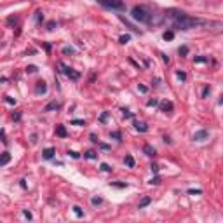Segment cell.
Masks as SVG:
<instances>
[{
	"label": "cell",
	"instance_id": "cell-16",
	"mask_svg": "<svg viewBox=\"0 0 223 223\" xmlns=\"http://www.w3.org/2000/svg\"><path fill=\"white\" fill-rule=\"evenodd\" d=\"M9 160H11V155H9L7 152H4V153H2V162H0V166H6Z\"/></svg>",
	"mask_w": 223,
	"mask_h": 223
},
{
	"label": "cell",
	"instance_id": "cell-8",
	"mask_svg": "<svg viewBox=\"0 0 223 223\" xmlns=\"http://www.w3.org/2000/svg\"><path fill=\"white\" fill-rule=\"evenodd\" d=\"M143 152L147 153L148 157H153V155L157 153V152H155V148H153L152 145H145V147H143Z\"/></svg>",
	"mask_w": 223,
	"mask_h": 223
},
{
	"label": "cell",
	"instance_id": "cell-2",
	"mask_svg": "<svg viewBox=\"0 0 223 223\" xmlns=\"http://www.w3.org/2000/svg\"><path fill=\"white\" fill-rule=\"evenodd\" d=\"M131 16L134 17L136 21H141V23H147L148 21V14L147 12V9L145 7H140V6H136V7H133V11H131Z\"/></svg>",
	"mask_w": 223,
	"mask_h": 223
},
{
	"label": "cell",
	"instance_id": "cell-3",
	"mask_svg": "<svg viewBox=\"0 0 223 223\" xmlns=\"http://www.w3.org/2000/svg\"><path fill=\"white\" fill-rule=\"evenodd\" d=\"M99 6L106 7V9H115V11H120L124 9V2L122 0H96Z\"/></svg>",
	"mask_w": 223,
	"mask_h": 223
},
{
	"label": "cell",
	"instance_id": "cell-6",
	"mask_svg": "<svg viewBox=\"0 0 223 223\" xmlns=\"http://www.w3.org/2000/svg\"><path fill=\"white\" fill-rule=\"evenodd\" d=\"M207 136H209V133H207L206 129H202V131H197L195 134H194V140H195V141H204Z\"/></svg>",
	"mask_w": 223,
	"mask_h": 223
},
{
	"label": "cell",
	"instance_id": "cell-19",
	"mask_svg": "<svg viewBox=\"0 0 223 223\" xmlns=\"http://www.w3.org/2000/svg\"><path fill=\"white\" fill-rule=\"evenodd\" d=\"M162 37H164V40H173V38H174V33L173 32H166Z\"/></svg>",
	"mask_w": 223,
	"mask_h": 223
},
{
	"label": "cell",
	"instance_id": "cell-24",
	"mask_svg": "<svg viewBox=\"0 0 223 223\" xmlns=\"http://www.w3.org/2000/svg\"><path fill=\"white\" fill-rule=\"evenodd\" d=\"M63 54H73V47H65L63 49Z\"/></svg>",
	"mask_w": 223,
	"mask_h": 223
},
{
	"label": "cell",
	"instance_id": "cell-43",
	"mask_svg": "<svg viewBox=\"0 0 223 223\" xmlns=\"http://www.w3.org/2000/svg\"><path fill=\"white\" fill-rule=\"evenodd\" d=\"M138 89H140V93H147V87L145 86H138Z\"/></svg>",
	"mask_w": 223,
	"mask_h": 223
},
{
	"label": "cell",
	"instance_id": "cell-7",
	"mask_svg": "<svg viewBox=\"0 0 223 223\" xmlns=\"http://www.w3.org/2000/svg\"><path fill=\"white\" fill-rule=\"evenodd\" d=\"M160 110H162L164 113H171L173 112V103L171 101H162L160 103Z\"/></svg>",
	"mask_w": 223,
	"mask_h": 223
},
{
	"label": "cell",
	"instance_id": "cell-33",
	"mask_svg": "<svg viewBox=\"0 0 223 223\" xmlns=\"http://www.w3.org/2000/svg\"><path fill=\"white\" fill-rule=\"evenodd\" d=\"M108 119V113H106V112H105V113H101V117H99V120H101V122H105V120Z\"/></svg>",
	"mask_w": 223,
	"mask_h": 223
},
{
	"label": "cell",
	"instance_id": "cell-5",
	"mask_svg": "<svg viewBox=\"0 0 223 223\" xmlns=\"http://www.w3.org/2000/svg\"><path fill=\"white\" fill-rule=\"evenodd\" d=\"M162 19H164V16L162 14H150V16H148V25H153V26H155V25H160V23H162Z\"/></svg>",
	"mask_w": 223,
	"mask_h": 223
},
{
	"label": "cell",
	"instance_id": "cell-1",
	"mask_svg": "<svg viewBox=\"0 0 223 223\" xmlns=\"http://www.w3.org/2000/svg\"><path fill=\"white\" fill-rule=\"evenodd\" d=\"M167 16L173 19V26L178 30H190L195 26H202V25H209L204 19H197V17H190L186 16L183 11H176V9H169Z\"/></svg>",
	"mask_w": 223,
	"mask_h": 223
},
{
	"label": "cell",
	"instance_id": "cell-38",
	"mask_svg": "<svg viewBox=\"0 0 223 223\" xmlns=\"http://www.w3.org/2000/svg\"><path fill=\"white\" fill-rule=\"evenodd\" d=\"M195 61H197V63H206L207 58H195Z\"/></svg>",
	"mask_w": 223,
	"mask_h": 223
},
{
	"label": "cell",
	"instance_id": "cell-45",
	"mask_svg": "<svg viewBox=\"0 0 223 223\" xmlns=\"http://www.w3.org/2000/svg\"><path fill=\"white\" fill-rule=\"evenodd\" d=\"M220 103H221V105H223V96H221V99H220Z\"/></svg>",
	"mask_w": 223,
	"mask_h": 223
},
{
	"label": "cell",
	"instance_id": "cell-23",
	"mask_svg": "<svg viewBox=\"0 0 223 223\" xmlns=\"http://www.w3.org/2000/svg\"><path fill=\"white\" fill-rule=\"evenodd\" d=\"M148 106H157V105H159V101H157V99H148Z\"/></svg>",
	"mask_w": 223,
	"mask_h": 223
},
{
	"label": "cell",
	"instance_id": "cell-35",
	"mask_svg": "<svg viewBox=\"0 0 223 223\" xmlns=\"http://www.w3.org/2000/svg\"><path fill=\"white\" fill-rule=\"evenodd\" d=\"M26 70L30 71V73H33V71H37V66H33V65H32V66H28Z\"/></svg>",
	"mask_w": 223,
	"mask_h": 223
},
{
	"label": "cell",
	"instance_id": "cell-30",
	"mask_svg": "<svg viewBox=\"0 0 223 223\" xmlns=\"http://www.w3.org/2000/svg\"><path fill=\"white\" fill-rule=\"evenodd\" d=\"M188 194L190 195H199V194H202V190H188Z\"/></svg>",
	"mask_w": 223,
	"mask_h": 223
},
{
	"label": "cell",
	"instance_id": "cell-28",
	"mask_svg": "<svg viewBox=\"0 0 223 223\" xmlns=\"http://www.w3.org/2000/svg\"><path fill=\"white\" fill-rule=\"evenodd\" d=\"M101 169H103V171H106V173H108V171H112V167H110L108 164H101Z\"/></svg>",
	"mask_w": 223,
	"mask_h": 223
},
{
	"label": "cell",
	"instance_id": "cell-25",
	"mask_svg": "<svg viewBox=\"0 0 223 223\" xmlns=\"http://www.w3.org/2000/svg\"><path fill=\"white\" fill-rule=\"evenodd\" d=\"M94 204V206H98V204H101V197H93V201H91Z\"/></svg>",
	"mask_w": 223,
	"mask_h": 223
},
{
	"label": "cell",
	"instance_id": "cell-21",
	"mask_svg": "<svg viewBox=\"0 0 223 223\" xmlns=\"http://www.w3.org/2000/svg\"><path fill=\"white\" fill-rule=\"evenodd\" d=\"M129 40H131L129 35H122V37H120V44H127Z\"/></svg>",
	"mask_w": 223,
	"mask_h": 223
},
{
	"label": "cell",
	"instance_id": "cell-4",
	"mask_svg": "<svg viewBox=\"0 0 223 223\" xmlns=\"http://www.w3.org/2000/svg\"><path fill=\"white\" fill-rule=\"evenodd\" d=\"M58 68H61V71H63L68 79H71V80H79V79H80V73H79V71H73L71 68H68L63 61H58Z\"/></svg>",
	"mask_w": 223,
	"mask_h": 223
},
{
	"label": "cell",
	"instance_id": "cell-44",
	"mask_svg": "<svg viewBox=\"0 0 223 223\" xmlns=\"http://www.w3.org/2000/svg\"><path fill=\"white\" fill-rule=\"evenodd\" d=\"M91 141H94V143H98V138H96V134H91Z\"/></svg>",
	"mask_w": 223,
	"mask_h": 223
},
{
	"label": "cell",
	"instance_id": "cell-13",
	"mask_svg": "<svg viewBox=\"0 0 223 223\" xmlns=\"http://www.w3.org/2000/svg\"><path fill=\"white\" fill-rule=\"evenodd\" d=\"M150 202H152V199H150V197H143L141 201H140V204H138V207H140V209H143V207H147Z\"/></svg>",
	"mask_w": 223,
	"mask_h": 223
},
{
	"label": "cell",
	"instance_id": "cell-12",
	"mask_svg": "<svg viewBox=\"0 0 223 223\" xmlns=\"http://www.w3.org/2000/svg\"><path fill=\"white\" fill-rule=\"evenodd\" d=\"M56 134H58V136H61V138H66V136H68V133H66L65 125H58V127H56Z\"/></svg>",
	"mask_w": 223,
	"mask_h": 223
},
{
	"label": "cell",
	"instance_id": "cell-10",
	"mask_svg": "<svg viewBox=\"0 0 223 223\" xmlns=\"http://www.w3.org/2000/svg\"><path fill=\"white\" fill-rule=\"evenodd\" d=\"M35 91H37V94H44L45 91H47V86H45V82H38L37 87H35Z\"/></svg>",
	"mask_w": 223,
	"mask_h": 223
},
{
	"label": "cell",
	"instance_id": "cell-27",
	"mask_svg": "<svg viewBox=\"0 0 223 223\" xmlns=\"http://www.w3.org/2000/svg\"><path fill=\"white\" fill-rule=\"evenodd\" d=\"M6 101H7L9 105H16V99H12L11 96H6Z\"/></svg>",
	"mask_w": 223,
	"mask_h": 223
},
{
	"label": "cell",
	"instance_id": "cell-37",
	"mask_svg": "<svg viewBox=\"0 0 223 223\" xmlns=\"http://www.w3.org/2000/svg\"><path fill=\"white\" fill-rule=\"evenodd\" d=\"M150 169H152L153 173H157V171H159V166H157V164H152V166H150Z\"/></svg>",
	"mask_w": 223,
	"mask_h": 223
},
{
	"label": "cell",
	"instance_id": "cell-32",
	"mask_svg": "<svg viewBox=\"0 0 223 223\" xmlns=\"http://www.w3.org/2000/svg\"><path fill=\"white\" fill-rule=\"evenodd\" d=\"M12 119H14V120H19V119H21V113H19V112L12 113Z\"/></svg>",
	"mask_w": 223,
	"mask_h": 223
},
{
	"label": "cell",
	"instance_id": "cell-36",
	"mask_svg": "<svg viewBox=\"0 0 223 223\" xmlns=\"http://www.w3.org/2000/svg\"><path fill=\"white\" fill-rule=\"evenodd\" d=\"M110 136H112V138H115V140H120V133H112Z\"/></svg>",
	"mask_w": 223,
	"mask_h": 223
},
{
	"label": "cell",
	"instance_id": "cell-20",
	"mask_svg": "<svg viewBox=\"0 0 223 223\" xmlns=\"http://www.w3.org/2000/svg\"><path fill=\"white\" fill-rule=\"evenodd\" d=\"M159 183H160V176H155L150 180V185H159Z\"/></svg>",
	"mask_w": 223,
	"mask_h": 223
},
{
	"label": "cell",
	"instance_id": "cell-41",
	"mask_svg": "<svg viewBox=\"0 0 223 223\" xmlns=\"http://www.w3.org/2000/svg\"><path fill=\"white\" fill-rule=\"evenodd\" d=\"M42 19H44V16H42V12H37V21L40 23V21H42Z\"/></svg>",
	"mask_w": 223,
	"mask_h": 223
},
{
	"label": "cell",
	"instance_id": "cell-42",
	"mask_svg": "<svg viewBox=\"0 0 223 223\" xmlns=\"http://www.w3.org/2000/svg\"><path fill=\"white\" fill-rule=\"evenodd\" d=\"M112 185H113V186H119V188H124L125 183H112Z\"/></svg>",
	"mask_w": 223,
	"mask_h": 223
},
{
	"label": "cell",
	"instance_id": "cell-18",
	"mask_svg": "<svg viewBox=\"0 0 223 223\" xmlns=\"http://www.w3.org/2000/svg\"><path fill=\"white\" fill-rule=\"evenodd\" d=\"M84 157H86V159H96L98 155H96V152H93V150H89V152H86V153H84Z\"/></svg>",
	"mask_w": 223,
	"mask_h": 223
},
{
	"label": "cell",
	"instance_id": "cell-11",
	"mask_svg": "<svg viewBox=\"0 0 223 223\" xmlns=\"http://www.w3.org/2000/svg\"><path fill=\"white\" fill-rule=\"evenodd\" d=\"M58 108H60V103H58V101H51V103L44 108V112H52V110H58Z\"/></svg>",
	"mask_w": 223,
	"mask_h": 223
},
{
	"label": "cell",
	"instance_id": "cell-15",
	"mask_svg": "<svg viewBox=\"0 0 223 223\" xmlns=\"http://www.w3.org/2000/svg\"><path fill=\"white\" fill-rule=\"evenodd\" d=\"M124 162H125V166H127V167H134V159L131 157V155H125Z\"/></svg>",
	"mask_w": 223,
	"mask_h": 223
},
{
	"label": "cell",
	"instance_id": "cell-9",
	"mask_svg": "<svg viewBox=\"0 0 223 223\" xmlns=\"http://www.w3.org/2000/svg\"><path fill=\"white\" fill-rule=\"evenodd\" d=\"M134 127H136V131H140V133H147L148 131V125L145 124V122H134Z\"/></svg>",
	"mask_w": 223,
	"mask_h": 223
},
{
	"label": "cell",
	"instance_id": "cell-29",
	"mask_svg": "<svg viewBox=\"0 0 223 223\" xmlns=\"http://www.w3.org/2000/svg\"><path fill=\"white\" fill-rule=\"evenodd\" d=\"M71 124H75V125H84V120H79V119H75V120H71Z\"/></svg>",
	"mask_w": 223,
	"mask_h": 223
},
{
	"label": "cell",
	"instance_id": "cell-34",
	"mask_svg": "<svg viewBox=\"0 0 223 223\" xmlns=\"http://www.w3.org/2000/svg\"><path fill=\"white\" fill-rule=\"evenodd\" d=\"M207 94H209V87H204V89H202V96H207Z\"/></svg>",
	"mask_w": 223,
	"mask_h": 223
},
{
	"label": "cell",
	"instance_id": "cell-39",
	"mask_svg": "<svg viewBox=\"0 0 223 223\" xmlns=\"http://www.w3.org/2000/svg\"><path fill=\"white\" fill-rule=\"evenodd\" d=\"M68 155L73 157V159H79V153H77V152H68Z\"/></svg>",
	"mask_w": 223,
	"mask_h": 223
},
{
	"label": "cell",
	"instance_id": "cell-22",
	"mask_svg": "<svg viewBox=\"0 0 223 223\" xmlns=\"http://www.w3.org/2000/svg\"><path fill=\"white\" fill-rule=\"evenodd\" d=\"M188 54V47H180V56H186Z\"/></svg>",
	"mask_w": 223,
	"mask_h": 223
},
{
	"label": "cell",
	"instance_id": "cell-14",
	"mask_svg": "<svg viewBox=\"0 0 223 223\" xmlns=\"http://www.w3.org/2000/svg\"><path fill=\"white\" fill-rule=\"evenodd\" d=\"M54 155V148H45L44 150V159H52Z\"/></svg>",
	"mask_w": 223,
	"mask_h": 223
},
{
	"label": "cell",
	"instance_id": "cell-40",
	"mask_svg": "<svg viewBox=\"0 0 223 223\" xmlns=\"http://www.w3.org/2000/svg\"><path fill=\"white\" fill-rule=\"evenodd\" d=\"M23 214H25L28 220H32V213H30V211H23Z\"/></svg>",
	"mask_w": 223,
	"mask_h": 223
},
{
	"label": "cell",
	"instance_id": "cell-26",
	"mask_svg": "<svg viewBox=\"0 0 223 223\" xmlns=\"http://www.w3.org/2000/svg\"><path fill=\"white\" fill-rule=\"evenodd\" d=\"M122 113H124L125 119H131V117H133V113H131L129 110H122Z\"/></svg>",
	"mask_w": 223,
	"mask_h": 223
},
{
	"label": "cell",
	"instance_id": "cell-31",
	"mask_svg": "<svg viewBox=\"0 0 223 223\" xmlns=\"http://www.w3.org/2000/svg\"><path fill=\"white\" fill-rule=\"evenodd\" d=\"M178 77H180L181 80H185V79H186V73H185V71H178Z\"/></svg>",
	"mask_w": 223,
	"mask_h": 223
},
{
	"label": "cell",
	"instance_id": "cell-17",
	"mask_svg": "<svg viewBox=\"0 0 223 223\" xmlns=\"http://www.w3.org/2000/svg\"><path fill=\"white\" fill-rule=\"evenodd\" d=\"M73 213H75L79 218H82L84 216V211H82V207H79V206H73Z\"/></svg>",
	"mask_w": 223,
	"mask_h": 223
}]
</instances>
